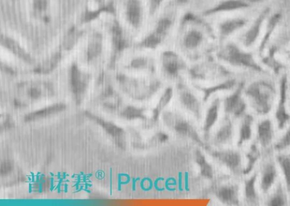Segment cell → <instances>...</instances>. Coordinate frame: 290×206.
<instances>
[{
  "label": "cell",
  "mask_w": 290,
  "mask_h": 206,
  "mask_svg": "<svg viewBox=\"0 0 290 206\" xmlns=\"http://www.w3.org/2000/svg\"><path fill=\"white\" fill-rule=\"evenodd\" d=\"M165 0H149V13L151 17L157 13Z\"/></svg>",
  "instance_id": "cell-31"
},
{
  "label": "cell",
  "mask_w": 290,
  "mask_h": 206,
  "mask_svg": "<svg viewBox=\"0 0 290 206\" xmlns=\"http://www.w3.org/2000/svg\"><path fill=\"white\" fill-rule=\"evenodd\" d=\"M100 1H101V0H100Z\"/></svg>",
  "instance_id": "cell-39"
},
{
  "label": "cell",
  "mask_w": 290,
  "mask_h": 206,
  "mask_svg": "<svg viewBox=\"0 0 290 206\" xmlns=\"http://www.w3.org/2000/svg\"><path fill=\"white\" fill-rule=\"evenodd\" d=\"M174 2L178 5H185L189 2V0H174Z\"/></svg>",
  "instance_id": "cell-38"
},
{
  "label": "cell",
  "mask_w": 290,
  "mask_h": 206,
  "mask_svg": "<svg viewBox=\"0 0 290 206\" xmlns=\"http://www.w3.org/2000/svg\"><path fill=\"white\" fill-rule=\"evenodd\" d=\"M258 138L260 144L267 146L272 142L273 138V128L271 121H263L258 126Z\"/></svg>",
  "instance_id": "cell-17"
},
{
  "label": "cell",
  "mask_w": 290,
  "mask_h": 206,
  "mask_svg": "<svg viewBox=\"0 0 290 206\" xmlns=\"http://www.w3.org/2000/svg\"><path fill=\"white\" fill-rule=\"evenodd\" d=\"M217 196L222 203L229 205L239 204L237 186L227 185L222 186L217 192Z\"/></svg>",
  "instance_id": "cell-13"
},
{
  "label": "cell",
  "mask_w": 290,
  "mask_h": 206,
  "mask_svg": "<svg viewBox=\"0 0 290 206\" xmlns=\"http://www.w3.org/2000/svg\"><path fill=\"white\" fill-rule=\"evenodd\" d=\"M232 135V126L229 121L221 127L216 135V140L218 144H225L231 139Z\"/></svg>",
  "instance_id": "cell-25"
},
{
  "label": "cell",
  "mask_w": 290,
  "mask_h": 206,
  "mask_svg": "<svg viewBox=\"0 0 290 206\" xmlns=\"http://www.w3.org/2000/svg\"><path fill=\"white\" fill-rule=\"evenodd\" d=\"M221 102L219 99H216L210 106L205 121L204 130L206 133L216 124L219 114Z\"/></svg>",
  "instance_id": "cell-16"
},
{
  "label": "cell",
  "mask_w": 290,
  "mask_h": 206,
  "mask_svg": "<svg viewBox=\"0 0 290 206\" xmlns=\"http://www.w3.org/2000/svg\"><path fill=\"white\" fill-rule=\"evenodd\" d=\"M65 105L62 104H58L47 107L45 109L39 110L33 113L27 115L25 117L26 121H31L37 119L50 116L64 109Z\"/></svg>",
  "instance_id": "cell-19"
},
{
  "label": "cell",
  "mask_w": 290,
  "mask_h": 206,
  "mask_svg": "<svg viewBox=\"0 0 290 206\" xmlns=\"http://www.w3.org/2000/svg\"><path fill=\"white\" fill-rule=\"evenodd\" d=\"M241 87L235 93L226 98L224 108L226 112L239 116L244 112L245 104L241 97Z\"/></svg>",
  "instance_id": "cell-11"
},
{
  "label": "cell",
  "mask_w": 290,
  "mask_h": 206,
  "mask_svg": "<svg viewBox=\"0 0 290 206\" xmlns=\"http://www.w3.org/2000/svg\"><path fill=\"white\" fill-rule=\"evenodd\" d=\"M157 139L158 142L162 143L168 141L169 140V137L168 135L165 133H160L157 134Z\"/></svg>",
  "instance_id": "cell-37"
},
{
  "label": "cell",
  "mask_w": 290,
  "mask_h": 206,
  "mask_svg": "<svg viewBox=\"0 0 290 206\" xmlns=\"http://www.w3.org/2000/svg\"><path fill=\"white\" fill-rule=\"evenodd\" d=\"M175 33L176 50L188 61H200L217 49L218 39L213 26L191 12L181 18Z\"/></svg>",
  "instance_id": "cell-1"
},
{
  "label": "cell",
  "mask_w": 290,
  "mask_h": 206,
  "mask_svg": "<svg viewBox=\"0 0 290 206\" xmlns=\"http://www.w3.org/2000/svg\"><path fill=\"white\" fill-rule=\"evenodd\" d=\"M235 85V81L233 79H229V80L222 82L216 85L209 87H199V89L204 93V101H207L208 99L214 93L218 92L219 91L228 90L232 88Z\"/></svg>",
  "instance_id": "cell-18"
},
{
  "label": "cell",
  "mask_w": 290,
  "mask_h": 206,
  "mask_svg": "<svg viewBox=\"0 0 290 206\" xmlns=\"http://www.w3.org/2000/svg\"><path fill=\"white\" fill-rule=\"evenodd\" d=\"M245 21L241 18H229L223 20L213 26L216 37L220 44L224 43L230 36L244 25Z\"/></svg>",
  "instance_id": "cell-9"
},
{
  "label": "cell",
  "mask_w": 290,
  "mask_h": 206,
  "mask_svg": "<svg viewBox=\"0 0 290 206\" xmlns=\"http://www.w3.org/2000/svg\"><path fill=\"white\" fill-rule=\"evenodd\" d=\"M173 95L174 90L172 87H168V89H166L164 94H162L156 108L153 110V118L154 120H157L162 111L172 101Z\"/></svg>",
  "instance_id": "cell-21"
},
{
  "label": "cell",
  "mask_w": 290,
  "mask_h": 206,
  "mask_svg": "<svg viewBox=\"0 0 290 206\" xmlns=\"http://www.w3.org/2000/svg\"><path fill=\"white\" fill-rule=\"evenodd\" d=\"M253 118L251 116H247L244 118L240 131V138L238 145L243 144V142L247 141L252 137V124Z\"/></svg>",
  "instance_id": "cell-24"
},
{
  "label": "cell",
  "mask_w": 290,
  "mask_h": 206,
  "mask_svg": "<svg viewBox=\"0 0 290 206\" xmlns=\"http://www.w3.org/2000/svg\"><path fill=\"white\" fill-rule=\"evenodd\" d=\"M212 154L233 171L236 172L239 169L241 160L239 153L233 151H225L214 152Z\"/></svg>",
  "instance_id": "cell-12"
},
{
  "label": "cell",
  "mask_w": 290,
  "mask_h": 206,
  "mask_svg": "<svg viewBox=\"0 0 290 206\" xmlns=\"http://www.w3.org/2000/svg\"><path fill=\"white\" fill-rule=\"evenodd\" d=\"M145 110L142 108H137L133 106H128L122 111V116L128 120H135V119L144 118Z\"/></svg>",
  "instance_id": "cell-26"
},
{
  "label": "cell",
  "mask_w": 290,
  "mask_h": 206,
  "mask_svg": "<svg viewBox=\"0 0 290 206\" xmlns=\"http://www.w3.org/2000/svg\"><path fill=\"white\" fill-rule=\"evenodd\" d=\"M157 59L158 69L167 79L175 80L180 78L182 74L188 72V61L176 50H162Z\"/></svg>",
  "instance_id": "cell-4"
},
{
  "label": "cell",
  "mask_w": 290,
  "mask_h": 206,
  "mask_svg": "<svg viewBox=\"0 0 290 206\" xmlns=\"http://www.w3.org/2000/svg\"><path fill=\"white\" fill-rule=\"evenodd\" d=\"M13 52L25 60L29 61L30 57L17 43L10 39L4 38L3 42Z\"/></svg>",
  "instance_id": "cell-29"
},
{
  "label": "cell",
  "mask_w": 290,
  "mask_h": 206,
  "mask_svg": "<svg viewBox=\"0 0 290 206\" xmlns=\"http://www.w3.org/2000/svg\"><path fill=\"white\" fill-rule=\"evenodd\" d=\"M290 146V129L289 130L285 136L282 138L280 142L276 146L278 150H283Z\"/></svg>",
  "instance_id": "cell-32"
},
{
  "label": "cell",
  "mask_w": 290,
  "mask_h": 206,
  "mask_svg": "<svg viewBox=\"0 0 290 206\" xmlns=\"http://www.w3.org/2000/svg\"><path fill=\"white\" fill-rule=\"evenodd\" d=\"M120 81L131 97L141 101L152 97L162 85L156 74H142L140 77L131 78L121 75Z\"/></svg>",
  "instance_id": "cell-3"
},
{
  "label": "cell",
  "mask_w": 290,
  "mask_h": 206,
  "mask_svg": "<svg viewBox=\"0 0 290 206\" xmlns=\"http://www.w3.org/2000/svg\"><path fill=\"white\" fill-rule=\"evenodd\" d=\"M256 180V175H254L250 179L246 182L245 187V194L246 198L250 202L255 203L257 194L255 190V182Z\"/></svg>",
  "instance_id": "cell-27"
},
{
  "label": "cell",
  "mask_w": 290,
  "mask_h": 206,
  "mask_svg": "<svg viewBox=\"0 0 290 206\" xmlns=\"http://www.w3.org/2000/svg\"><path fill=\"white\" fill-rule=\"evenodd\" d=\"M164 118L167 124L172 126L176 133L182 136L189 137L197 144L203 146V143L201 141L196 130L188 121L178 115L171 112L165 113Z\"/></svg>",
  "instance_id": "cell-7"
},
{
  "label": "cell",
  "mask_w": 290,
  "mask_h": 206,
  "mask_svg": "<svg viewBox=\"0 0 290 206\" xmlns=\"http://www.w3.org/2000/svg\"><path fill=\"white\" fill-rule=\"evenodd\" d=\"M11 165L9 162H5L1 165V174H6L9 173L11 170Z\"/></svg>",
  "instance_id": "cell-35"
},
{
  "label": "cell",
  "mask_w": 290,
  "mask_h": 206,
  "mask_svg": "<svg viewBox=\"0 0 290 206\" xmlns=\"http://www.w3.org/2000/svg\"><path fill=\"white\" fill-rule=\"evenodd\" d=\"M71 86L77 99L80 97L85 89V83L82 80V75L76 66L71 70Z\"/></svg>",
  "instance_id": "cell-22"
},
{
  "label": "cell",
  "mask_w": 290,
  "mask_h": 206,
  "mask_svg": "<svg viewBox=\"0 0 290 206\" xmlns=\"http://www.w3.org/2000/svg\"><path fill=\"white\" fill-rule=\"evenodd\" d=\"M47 5V0H35L34 1L35 9L39 11L45 10Z\"/></svg>",
  "instance_id": "cell-34"
},
{
  "label": "cell",
  "mask_w": 290,
  "mask_h": 206,
  "mask_svg": "<svg viewBox=\"0 0 290 206\" xmlns=\"http://www.w3.org/2000/svg\"><path fill=\"white\" fill-rule=\"evenodd\" d=\"M247 94L255 104L258 112L267 114L271 108L273 90L272 87L264 83L253 84L249 87Z\"/></svg>",
  "instance_id": "cell-5"
},
{
  "label": "cell",
  "mask_w": 290,
  "mask_h": 206,
  "mask_svg": "<svg viewBox=\"0 0 290 206\" xmlns=\"http://www.w3.org/2000/svg\"><path fill=\"white\" fill-rule=\"evenodd\" d=\"M29 94L32 98L37 99L41 95V92L38 89L31 88Z\"/></svg>",
  "instance_id": "cell-36"
},
{
  "label": "cell",
  "mask_w": 290,
  "mask_h": 206,
  "mask_svg": "<svg viewBox=\"0 0 290 206\" xmlns=\"http://www.w3.org/2000/svg\"><path fill=\"white\" fill-rule=\"evenodd\" d=\"M276 178V170L275 166L269 165L264 170L261 179V189L264 192H268L275 183Z\"/></svg>",
  "instance_id": "cell-20"
},
{
  "label": "cell",
  "mask_w": 290,
  "mask_h": 206,
  "mask_svg": "<svg viewBox=\"0 0 290 206\" xmlns=\"http://www.w3.org/2000/svg\"><path fill=\"white\" fill-rule=\"evenodd\" d=\"M177 26L175 15L173 13L161 15L143 35L136 45L137 49L152 52L160 49L175 33Z\"/></svg>",
  "instance_id": "cell-2"
},
{
  "label": "cell",
  "mask_w": 290,
  "mask_h": 206,
  "mask_svg": "<svg viewBox=\"0 0 290 206\" xmlns=\"http://www.w3.org/2000/svg\"><path fill=\"white\" fill-rule=\"evenodd\" d=\"M125 16L130 27L136 33H142L146 26L144 7L141 0L127 1Z\"/></svg>",
  "instance_id": "cell-6"
},
{
  "label": "cell",
  "mask_w": 290,
  "mask_h": 206,
  "mask_svg": "<svg viewBox=\"0 0 290 206\" xmlns=\"http://www.w3.org/2000/svg\"><path fill=\"white\" fill-rule=\"evenodd\" d=\"M177 92L181 104L196 117L200 118L202 107L199 99L188 87L182 83L178 84Z\"/></svg>",
  "instance_id": "cell-8"
},
{
  "label": "cell",
  "mask_w": 290,
  "mask_h": 206,
  "mask_svg": "<svg viewBox=\"0 0 290 206\" xmlns=\"http://www.w3.org/2000/svg\"><path fill=\"white\" fill-rule=\"evenodd\" d=\"M259 156V152L258 151L256 146L253 145L251 147V151H250L247 155L248 164L247 168L244 171V174H248L251 171Z\"/></svg>",
  "instance_id": "cell-30"
},
{
  "label": "cell",
  "mask_w": 290,
  "mask_h": 206,
  "mask_svg": "<svg viewBox=\"0 0 290 206\" xmlns=\"http://www.w3.org/2000/svg\"><path fill=\"white\" fill-rule=\"evenodd\" d=\"M196 161L200 166L202 175L207 178H212L213 177L212 166L206 160L204 154L199 150H197L196 153Z\"/></svg>",
  "instance_id": "cell-23"
},
{
  "label": "cell",
  "mask_w": 290,
  "mask_h": 206,
  "mask_svg": "<svg viewBox=\"0 0 290 206\" xmlns=\"http://www.w3.org/2000/svg\"><path fill=\"white\" fill-rule=\"evenodd\" d=\"M279 161L290 193V155L280 156L279 157Z\"/></svg>",
  "instance_id": "cell-28"
},
{
  "label": "cell",
  "mask_w": 290,
  "mask_h": 206,
  "mask_svg": "<svg viewBox=\"0 0 290 206\" xmlns=\"http://www.w3.org/2000/svg\"><path fill=\"white\" fill-rule=\"evenodd\" d=\"M247 6L242 0H223L204 12L205 16H212L225 12L242 9Z\"/></svg>",
  "instance_id": "cell-10"
},
{
  "label": "cell",
  "mask_w": 290,
  "mask_h": 206,
  "mask_svg": "<svg viewBox=\"0 0 290 206\" xmlns=\"http://www.w3.org/2000/svg\"><path fill=\"white\" fill-rule=\"evenodd\" d=\"M285 201L281 194H277L274 196L269 202V205L273 206H281L285 205Z\"/></svg>",
  "instance_id": "cell-33"
},
{
  "label": "cell",
  "mask_w": 290,
  "mask_h": 206,
  "mask_svg": "<svg viewBox=\"0 0 290 206\" xmlns=\"http://www.w3.org/2000/svg\"><path fill=\"white\" fill-rule=\"evenodd\" d=\"M286 93H287V81L285 79L282 82L280 102L276 112V118L279 122V128L283 129L289 120V115L285 108Z\"/></svg>",
  "instance_id": "cell-14"
},
{
  "label": "cell",
  "mask_w": 290,
  "mask_h": 206,
  "mask_svg": "<svg viewBox=\"0 0 290 206\" xmlns=\"http://www.w3.org/2000/svg\"><path fill=\"white\" fill-rule=\"evenodd\" d=\"M90 116L91 118H93L95 120H96L111 136L116 138L117 144L119 146H120L122 148L125 145L124 140H123V136H124V130L116 125L112 124V123L106 122L90 114Z\"/></svg>",
  "instance_id": "cell-15"
}]
</instances>
